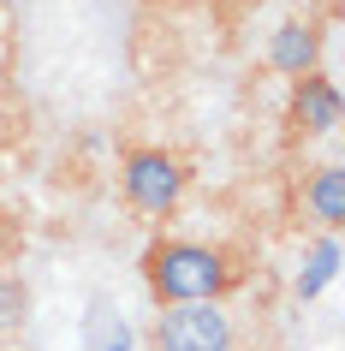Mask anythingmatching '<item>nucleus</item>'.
<instances>
[{
  "instance_id": "f03ea898",
  "label": "nucleus",
  "mask_w": 345,
  "mask_h": 351,
  "mask_svg": "<svg viewBox=\"0 0 345 351\" xmlns=\"http://www.w3.org/2000/svg\"><path fill=\"white\" fill-rule=\"evenodd\" d=\"M119 185H126V203L137 215H155L167 221L173 208L185 203V185H191V173L173 149H126V161H119Z\"/></svg>"
},
{
  "instance_id": "0eeeda50",
  "label": "nucleus",
  "mask_w": 345,
  "mask_h": 351,
  "mask_svg": "<svg viewBox=\"0 0 345 351\" xmlns=\"http://www.w3.org/2000/svg\"><path fill=\"white\" fill-rule=\"evenodd\" d=\"M24 310H30V292H24L19 280H0V333H19Z\"/></svg>"
},
{
  "instance_id": "423d86ee",
  "label": "nucleus",
  "mask_w": 345,
  "mask_h": 351,
  "mask_svg": "<svg viewBox=\"0 0 345 351\" xmlns=\"http://www.w3.org/2000/svg\"><path fill=\"white\" fill-rule=\"evenodd\" d=\"M268 60H274V72H286V77H309L316 72V30L309 24H280Z\"/></svg>"
},
{
  "instance_id": "1a4fd4ad",
  "label": "nucleus",
  "mask_w": 345,
  "mask_h": 351,
  "mask_svg": "<svg viewBox=\"0 0 345 351\" xmlns=\"http://www.w3.org/2000/svg\"><path fill=\"white\" fill-rule=\"evenodd\" d=\"M0 6H19V0H0Z\"/></svg>"
},
{
  "instance_id": "7ed1b4c3",
  "label": "nucleus",
  "mask_w": 345,
  "mask_h": 351,
  "mask_svg": "<svg viewBox=\"0 0 345 351\" xmlns=\"http://www.w3.org/2000/svg\"><path fill=\"white\" fill-rule=\"evenodd\" d=\"M155 351H233L238 328L220 304H167L155 315V333H149Z\"/></svg>"
},
{
  "instance_id": "39448f33",
  "label": "nucleus",
  "mask_w": 345,
  "mask_h": 351,
  "mask_svg": "<svg viewBox=\"0 0 345 351\" xmlns=\"http://www.w3.org/2000/svg\"><path fill=\"white\" fill-rule=\"evenodd\" d=\"M304 208H309V221L322 226L327 239L345 226V167H316V173H304Z\"/></svg>"
},
{
  "instance_id": "6e6552de",
  "label": "nucleus",
  "mask_w": 345,
  "mask_h": 351,
  "mask_svg": "<svg viewBox=\"0 0 345 351\" xmlns=\"http://www.w3.org/2000/svg\"><path fill=\"white\" fill-rule=\"evenodd\" d=\"M173 6H197V0H173Z\"/></svg>"
},
{
  "instance_id": "f257e3e1",
  "label": "nucleus",
  "mask_w": 345,
  "mask_h": 351,
  "mask_svg": "<svg viewBox=\"0 0 345 351\" xmlns=\"http://www.w3.org/2000/svg\"><path fill=\"white\" fill-rule=\"evenodd\" d=\"M143 280L161 310L167 304H220L233 286V262L226 250L197 239H155L143 250Z\"/></svg>"
},
{
  "instance_id": "20e7f679",
  "label": "nucleus",
  "mask_w": 345,
  "mask_h": 351,
  "mask_svg": "<svg viewBox=\"0 0 345 351\" xmlns=\"http://www.w3.org/2000/svg\"><path fill=\"white\" fill-rule=\"evenodd\" d=\"M292 125L304 137H333L340 131V90H333V77H322V72L298 77V90H292Z\"/></svg>"
}]
</instances>
